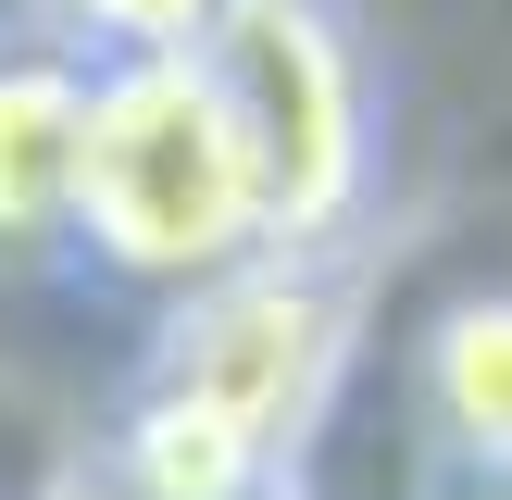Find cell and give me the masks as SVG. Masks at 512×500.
Here are the masks:
<instances>
[{
  "label": "cell",
  "mask_w": 512,
  "mask_h": 500,
  "mask_svg": "<svg viewBox=\"0 0 512 500\" xmlns=\"http://www.w3.org/2000/svg\"><path fill=\"white\" fill-rule=\"evenodd\" d=\"M38 38L75 50V63H163V50H200L213 0H38Z\"/></svg>",
  "instance_id": "cell-6"
},
{
  "label": "cell",
  "mask_w": 512,
  "mask_h": 500,
  "mask_svg": "<svg viewBox=\"0 0 512 500\" xmlns=\"http://www.w3.org/2000/svg\"><path fill=\"white\" fill-rule=\"evenodd\" d=\"M425 425H438L450 463L512 488V288H475L438 313V338H425Z\"/></svg>",
  "instance_id": "cell-5"
},
{
  "label": "cell",
  "mask_w": 512,
  "mask_h": 500,
  "mask_svg": "<svg viewBox=\"0 0 512 500\" xmlns=\"http://www.w3.org/2000/svg\"><path fill=\"white\" fill-rule=\"evenodd\" d=\"M75 250L125 288H213L263 263L238 138L188 50L163 63H88V125H75Z\"/></svg>",
  "instance_id": "cell-1"
},
{
  "label": "cell",
  "mask_w": 512,
  "mask_h": 500,
  "mask_svg": "<svg viewBox=\"0 0 512 500\" xmlns=\"http://www.w3.org/2000/svg\"><path fill=\"white\" fill-rule=\"evenodd\" d=\"M75 125L88 63L50 38H0V275H50L75 250Z\"/></svg>",
  "instance_id": "cell-4"
},
{
  "label": "cell",
  "mask_w": 512,
  "mask_h": 500,
  "mask_svg": "<svg viewBox=\"0 0 512 500\" xmlns=\"http://www.w3.org/2000/svg\"><path fill=\"white\" fill-rule=\"evenodd\" d=\"M350 263L338 250H263V263L213 275V288H188L163 313V338H150V375L138 388L188 400V413H213L225 438H250L275 475L300 463V438L325 425V400H338V363H350Z\"/></svg>",
  "instance_id": "cell-3"
},
{
  "label": "cell",
  "mask_w": 512,
  "mask_h": 500,
  "mask_svg": "<svg viewBox=\"0 0 512 500\" xmlns=\"http://www.w3.org/2000/svg\"><path fill=\"white\" fill-rule=\"evenodd\" d=\"M200 88H213L225 138H238L263 250H338L363 213V50H350L338 0H213L200 25Z\"/></svg>",
  "instance_id": "cell-2"
}]
</instances>
